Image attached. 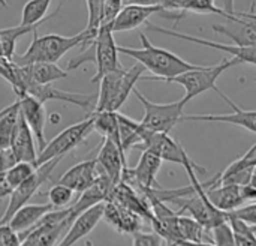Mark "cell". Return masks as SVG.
<instances>
[{
    "label": "cell",
    "instance_id": "6da1fadb",
    "mask_svg": "<svg viewBox=\"0 0 256 246\" xmlns=\"http://www.w3.org/2000/svg\"><path fill=\"white\" fill-rule=\"evenodd\" d=\"M140 39L142 44L141 48H130V47L118 45V53L135 59L140 65L146 68V71H150L154 75V77H142L144 81H165L166 83L184 72H189L201 66V65H194L190 62H186L184 59L174 54L170 50L153 45L144 33L140 35Z\"/></svg>",
    "mask_w": 256,
    "mask_h": 246
},
{
    "label": "cell",
    "instance_id": "7a4b0ae2",
    "mask_svg": "<svg viewBox=\"0 0 256 246\" xmlns=\"http://www.w3.org/2000/svg\"><path fill=\"white\" fill-rule=\"evenodd\" d=\"M94 38L96 36L88 33L86 29L72 36H63L56 33L38 36V33L34 32L28 48L22 54H15L12 62L18 66H27L33 63H56L72 48L78 45L87 47Z\"/></svg>",
    "mask_w": 256,
    "mask_h": 246
},
{
    "label": "cell",
    "instance_id": "3957f363",
    "mask_svg": "<svg viewBox=\"0 0 256 246\" xmlns=\"http://www.w3.org/2000/svg\"><path fill=\"white\" fill-rule=\"evenodd\" d=\"M87 62L96 65V74L93 75L92 83H99L106 74L123 68L118 60V45L116 44L111 24L100 26L96 38L86 47V50L69 60L68 69H76Z\"/></svg>",
    "mask_w": 256,
    "mask_h": 246
},
{
    "label": "cell",
    "instance_id": "277c9868",
    "mask_svg": "<svg viewBox=\"0 0 256 246\" xmlns=\"http://www.w3.org/2000/svg\"><path fill=\"white\" fill-rule=\"evenodd\" d=\"M146 68L140 63L130 66L129 69H118L106 74L99 83V95L96 107L92 113L112 111L117 113L122 105L128 101L129 95L134 93V89L140 80H142Z\"/></svg>",
    "mask_w": 256,
    "mask_h": 246
},
{
    "label": "cell",
    "instance_id": "5b68a950",
    "mask_svg": "<svg viewBox=\"0 0 256 246\" xmlns=\"http://www.w3.org/2000/svg\"><path fill=\"white\" fill-rule=\"evenodd\" d=\"M136 149H140L142 152H152L156 156H159L162 161H168V162L183 165L184 170L188 171L189 177L196 176V173H201V174L207 173V170L204 167L195 164L190 159V156L188 155L184 147L178 141H176L172 137H170V134L152 132L142 126L141 143Z\"/></svg>",
    "mask_w": 256,
    "mask_h": 246
},
{
    "label": "cell",
    "instance_id": "8992f818",
    "mask_svg": "<svg viewBox=\"0 0 256 246\" xmlns=\"http://www.w3.org/2000/svg\"><path fill=\"white\" fill-rule=\"evenodd\" d=\"M236 65H240V62L237 59H224L218 65H213V66L201 65L200 68L184 72L166 83H176V84H180L182 87H184V96H183L182 102L186 105L189 101L202 95L207 90H214L216 93H219L220 90L218 89L216 81L226 69H230Z\"/></svg>",
    "mask_w": 256,
    "mask_h": 246
},
{
    "label": "cell",
    "instance_id": "52a82bcc",
    "mask_svg": "<svg viewBox=\"0 0 256 246\" xmlns=\"http://www.w3.org/2000/svg\"><path fill=\"white\" fill-rule=\"evenodd\" d=\"M190 185L195 188V194H192L189 197L174 198L170 201L180 207V210L177 213L182 215L183 212H189L190 218L198 221L207 231H212L216 227L228 222V213L219 210L218 207H214L210 203V200L207 198L206 189L202 188V185L196 179V176L190 177Z\"/></svg>",
    "mask_w": 256,
    "mask_h": 246
},
{
    "label": "cell",
    "instance_id": "ba28073f",
    "mask_svg": "<svg viewBox=\"0 0 256 246\" xmlns=\"http://www.w3.org/2000/svg\"><path fill=\"white\" fill-rule=\"evenodd\" d=\"M72 222L70 206L66 209H56L46 213L32 230L20 236L21 246H57Z\"/></svg>",
    "mask_w": 256,
    "mask_h": 246
},
{
    "label": "cell",
    "instance_id": "9c48e42d",
    "mask_svg": "<svg viewBox=\"0 0 256 246\" xmlns=\"http://www.w3.org/2000/svg\"><path fill=\"white\" fill-rule=\"evenodd\" d=\"M92 131H94V119L93 116L88 114L87 119L68 126L60 134H57L51 141H48L46 147L38 155V161L34 167L36 168L42 167L44 164H48L58 158L63 159L64 155H68L69 152L76 149L81 143H84Z\"/></svg>",
    "mask_w": 256,
    "mask_h": 246
},
{
    "label": "cell",
    "instance_id": "30bf717a",
    "mask_svg": "<svg viewBox=\"0 0 256 246\" xmlns=\"http://www.w3.org/2000/svg\"><path fill=\"white\" fill-rule=\"evenodd\" d=\"M134 95L144 108V117L141 120V125L152 132L170 134L184 116V104L182 102V99L170 104H156L148 101L136 87L134 89Z\"/></svg>",
    "mask_w": 256,
    "mask_h": 246
},
{
    "label": "cell",
    "instance_id": "8fae6325",
    "mask_svg": "<svg viewBox=\"0 0 256 246\" xmlns=\"http://www.w3.org/2000/svg\"><path fill=\"white\" fill-rule=\"evenodd\" d=\"M62 161V158L54 159L48 164H44L42 167H38L34 174L26 180L22 185H20L18 188H15L12 191V194L9 195V204L4 210V213L0 218V225H6L9 224L10 218L26 204H28L30 198L34 197V194L39 191V188L50 179L51 173L54 171V168L58 165V162Z\"/></svg>",
    "mask_w": 256,
    "mask_h": 246
},
{
    "label": "cell",
    "instance_id": "7c38bea8",
    "mask_svg": "<svg viewBox=\"0 0 256 246\" xmlns=\"http://www.w3.org/2000/svg\"><path fill=\"white\" fill-rule=\"evenodd\" d=\"M156 14H162L164 17L166 18H174L176 23H178L184 14H180V12H174V11H170L166 8H162V6H140V5H126L120 14L117 15V18L114 20L112 23V32L117 33V32H129V30H134V29H138L140 26L142 24H147L150 17L156 15Z\"/></svg>",
    "mask_w": 256,
    "mask_h": 246
},
{
    "label": "cell",
    "instance_id": "4fadbf2b",
    "mask_svg": "<svg viewBox=\"0 0 256 246\" xmlns=\"http://www.w3.org/2000/svg\"><path fill=\"white\" fill-rule=\"evenodd\" d=\"M162 162L164 161L159 156H156L154 153L142 152L136 167L132 170H129V168L124 170L122 182L130 185L138 192H142L147 189H158L160 186H159L156 177L160 171Z\"/></svg>",
    "mask_w": 256,
    "mask_h": 246
},
{
    "label": "cell",
    "instance_id": "5bb4252c",
    "mask_svg": "<svg viewBox=\"0 0 256 246\" xmlns=\"http://www.w3.org/2000/svg\"><path fill=\"white\" fill-rule=\"evenodd\" d=\"M24 95H28V96L38 99L40 104H45L48 101H60V102L76 105V107H80V108H82L86 111H90L92 108L94 110L96 101H98V96H94V95L70 93V92H64V90L56 89L52 84H45V86H40V84H26L24 86Z\"/></svg>",
    "mask_w": 256,
    "mask_h": 246
},
{
    "label": "cell",
    "instance_id": "9a60e30c",
    "mask_svg": "<svg viewBox=\"0 0 256 246\" xmlns=\"http://www.w3.org/2000/svg\"><path fill=\"white\" fill-rule=\"evenodd\" d=\"M147 29L152 30V32H158V33L166 35V36H172V38L182 39V41H189V42H194V44H198V45H206V47L224 51V53L232 56V59H237L240 63H249V65L256 66V47H237V45L219 44V42L202 39V38H198V36H192V35H186V33H178L176 30H171V29H166V27H160V26H156L153 23H147Z\"/></svg>",
    "mask_w": 256,
    "mask_h": 246
},
{
    "label": "cell",
    "instance_id": "2e32d148",
    "mask_svg": "<svg viewBox=\"0 0 256 246\" xmlns=\"http://www.w3.org/2000/svg\"><path fill=\"white\" fill-rule=\"evenodd\" d=\"M231 108L232 113L228 114H184L182 122H210V123H226L244 128L250 132L256 134V111L254 110H242L237 107L224 92L218 93Z\"/></svg>",
    "mask_w": 256,
    "mask_h": 246
},
{
    "label": "cell",
    "instance_id": "e0dca14e",
    "mask_svg": "<svg viewBox=\"0 0 256 246\" xmlns=\"http://www.w3.org/2000/svg\"><path fill=\"white\" fill-rule=\"evenodd\" d=\"M225 24H213L216 33L225 35L237 47H256V18L246 12H236V17Z\"/></svg>",
    "mask_w": 256,
    "mask_h": 246
},
{
    "label": "cell",
    "instance_id": "ac0fdd59",
    "mask_svg": "<svg viewBox=\"0 0 256 246\" xmlns=\"http://www.w3.org/2000/svg\"><path fill=\"white\" fill-rule=\"evenodd\" d=\"M96 161H98L100 173L104 176H106L112 182L114 186L122 182L123 173L128 168L126 155L114 141L104 138V143L100 146V150H99Z\"/></svg>",
    "mask_w": 256,
    "mask_h": 246
},
{
    "label": "cell",
    "instance_id": "d6986e66",
    "mask_svg": "<svg viewBox=\"0 0 256 246\" xmlns=\"http://www.w3.org/2000/svg\"><path fill=\"white\" fill-rule=\"evenodd\" d=\"M20 102V113L22 114L24 120L27 122L28 128L32 129L34 140L38 143L39 153L46 147L48 141L45 138V120H46V113L44 108V104H40L38 99L24 95L22 98H16Z\"/></svg>",
    "mask_w": 256,
    "mask_h": 246
},
{
    "label": "cell",
    "instance_id": "ffe728a7",
    "mask_svg": "<svg viewBox=\"0 0 256 246\" xmlns=\"http://www.w3.org/2000/svg\"><path fill=\"white\" fill-rule=\"evenodd\" d=\"M99 176H100V170H99L98 161L88 159V161H82V162L70 167L58 179L57 183L70 188L74 192L82 194L98 180Z\"/></svg>",
    "mask_w": 256,
    "mask_h": 246
},
{
    "label": "cell",
    "instance_id": "44dd1931",
    "mask_svg": "<svg viewBox=\"0 0 256 246\" xmlns=\"http://www.w3.org/2000/svg\"><path fill=\"white\" fill-rule=\"evenodd\" d=\"M105 222L120 234H135L142 228V218L112 201H105L104 218Z\"/></svg>",
    "mask_w": 256,
    "mask_h": 246
},
{
    "label": "cell",
    "instance_id": "7402d4cb",
    "mask_svg": "<svg viewBox=\"0 0 256 246\" xmlns=\"http://www.w3.org/2000/svg\"><path fill=\"white\" fill-rule=\"evenodd\" d=\"M104 206H105V203H100V204L93 206L92 209L86 210L84 213H81L72 222V225L69 227V230L66 231V234L57 243V246H74L76 242H80L81 239L88 236L96 228V225L100 222V219L104 218Z\"/></svg>",
    "mask_w": 256,
    "mask_h": 246
},
{
    "label": "cell",
    "instance_id": "603a6c76",
    "mask_svg": "<svg viewBox=\"0 0 256 246\" xmlns=\"http://www.w3.org/2000/svg\"><path fill=\"white\" fill-rule=\"evenodd\" d=\"M10 149L18 162H30L33 165L36 164L39 153H36L34 150V135L21 113H20L18 123L12 137Z\"/></svg>",
    "mask_w": 256,
    "mask_h": 246
},
{
    "label": "cell",
    "instance_id": "cb8c5ba5",
    "mask_svg": "<svg viewBox=\"0 0 256 246\" xmlns=\"http://www.w3.org/2000/svg\"><path fill=\"white\" fill-rule=\"evenodd\" d=\"M206 194L210 203L225 213H231L243 207V204L246 203L242 186L236 185H220L216 188H210L206 191Z\"/></svg>",
    "mask_w": 256,
    "mask_h": 246
},
{
    "label": "cell",
    "instance_id": "d4e9b609",
    "mask_svg": "<svg viewBox=\"0 0 256 246\" xmlns=\"http://www.w3.org/2000/svg\"><path fill=\"white\" fill-rule=\"evenodd\" d=\"M56 210L50 203L46 204H26L9 221V227L20 236L32 230L46 213Z\"/></svg>",
    "mask_w": 256,
    "mask_h": 246
},
{
    "label": "cell",
    "instance_id": "484cf974",
    "mask_svg": "<svg viewBox=\"0 0 256 246\" xmlns=\"http://www.w3.org/2000/svg\"><path fill=\"white\" fill-rule=\"evenodd\" d=\"M170 9L174 12L184 14L194 12V14H214L225 20H231L236 15L226 14L224 9L218 8L214 0H170Z\"/></svg>",
    "mask_w": 256,
    "mask_h": 246
},
{
    "label": "cell",
    "instance_id": "4316f807",
    "mask_svg": "<svg viewBox=\"0 0 256 246\" xmlns=\"http://www.w3.org/2000/svg\"><path fill=\"white\" fill-rule=\"evenodd\" d=\"M20 117V102L18 99L0 111V149L10 147L12 137Z\"/></svg>",
    "mask_w": 256,
    "mask_h": 246
},
{
    "label": "cell",
    "instance_id": "83f0119b",
    "mask_svg": "<svg viewBox=\"0 0 256 246\" xmlns=\"http://www.w3.org/2000/svg\"><path fill=\"white\" fill-rule=\"evenodd\" d=\"M39 26H15L8 29H0V42H2V51L3 57L8 60H12L15 57V47L16 41L24 36L26 33H34Z\"/></svg>",
    "mask_w": 256,
    "mask_h": 246
},
{
    "label": "cell",
    "instance_id": "f1b7e54d",
    "mask_svg": "<svg viewBox=\"0 0 256 246\" xmlns=\"http://www.w3.org/2000/svg\"><path fill=\"white\" fill-rule=\"evenodd\" d=\"M52 0H28L21 14V26H40L45 20Z\"/></svg>",
    "mask_w": 256,
    "mask_h": 246
},
{
    "label": "cell",
    "instance_id": "f546056e",
    "mask_svg": "<svg viewBox=\"0 0 256 246\" xmlns=\"http://www.w3.org/2000/svg\"><path fill=\"white\" fill-rule=\"evenodd\" d=\"M177 228H178L180 242H196V243L204 242L207 230L198 221H195L194 218L178 215V218H177Z\"/></svg>",
    "mask_w": 256,
    "mask_h": 246
},
{
    "label": "cell",
    "instance_id": "4dcf8cb0",
    "mask_svg": "<svg viewBox=\"0 0 256 246\" xmlns=\"http://www.w3.org/2000/svg\"><path fill=\"white\" fill-rule=\"evenodd\" d=\"M228 222L236 234L237 246H256V230L249 227L246 222L237 219L231 213H228Z\"/></svg>",
    "mask_w": 256,
    "mask_h": 246
},
{
    "label": "cell",
    "instance_id": "1f68e13d",
    "mask_svg": "<svg viewBox=\"0 0 256 246\" xmlns=\"http://www.w3.org/2000/svg\"><path fill=\"white\" fill-rule=\"evenodd\" d=\"M36 171V167L30 162H16L9 171L4 173V177H6V182L8 185L15 189L18 188L20 185H22L26 180H28Z\"/></svg>",
    "mask_w": 256,
    "mask_h": 246
},
{
    "label": "cell",
    "instance_id": "d6a6232c",
    "mask_svg": "<svg viewBox=\"0 0 256 246\" xmlns=\"http://www.w3.org/2000/svg\"><path fill=\"white\" fill-rule=\"evenodd\" d=\"M74 191L64 185L56 183L48 189V203L54 209H66L69 204H72L74 200Z\"/></svg>",
    "mask_w": 256,
    "mask_h": 246
},
{
    "label": "cell",
    "instance_id": "836d02e7",
    "mask_svg": "<svg viewBox=\"0 0 256 246\" xmlns=\"http://www.w3.org/2000/svg\"><path fill=\"white\" fill-rule=\"evenodd\" d=\"M129 5L128 0H104V6H102V24L100 26H106L114 23V20L117 18V15L120 14V11Z\"/></svg>",
    "mask_w": 256,
    "mask_h": 246
},
{
    "label": "cell",
    "instance_id": "e575fe53",
    "mask_svg": "<svg viewBox=\"0 0 256 246\" xmlns=\"http://www.w3.org/2000/svg\"><path fill=\"white\" fill-rule=\"evenodd\" d=\"M212 233H213V243L216 246H237L236 234L230 222L216 227L214 230H212Z\"/></svg>",
    "mask_w": 256,
    "mask_h": 246
},
{
    "label": "cell",
    "instance_id": "d590c367",
    "mask_svg": "<svg viewBox=\"0 0 256 246\" xmlns=\"http://www.w3.org/2000/svg\"><path fill=\"white\" fill-rule=\"evenodd\" d=\"M256 167V143L238 159H236L234 162H231L224 171L226 173H232V171H240V170H248V168H254Z\"/></svg>",
    "mask_w": 256,
    "mask_h": 246
},
{
    "label": "cell",
    "instance_id": "8d00e7d4",
    "mask_svg": "<svg viewBox=\"0 0 256 246\" xmlns=\"http://www.w3.org/2000/svg\"><path fill=\"white\" fill-rule=\"evenodd\" d=\"M165 240L154 231L142 233L138 231L132 236V246H165Z\"/></svg>",
    "mask_w": 256,
    "mask_h": 246
},
{
    "label": "cell",
    "instance_id": "74e56055",
    "mask_svg": "<svg viewBox=\"0 0 256 246\" xmlns=\"http://www.w3.org/2000/svg\"><path fill=\"white\" fill-rule=\"evenodd\" d=\"M232 216H236L237 219L246 222L249 227L255 228L256 230V203H250L248 206H243L234 212H231Z\"/></svg>",
    "mask_w": 256,
    "mask_h": 246
},
{
    "label": "cell",
    "instance_id": "f35d334b",
    "mask_svg": "<svg viewBox=\"0 0 256 246\" xmlns=\"http://www.w3.org/2000/svg\"><path fill=\"white\" fill-rule=\"evenodd\" d=\"M0 246H21L20 234L14 231L9 224L0 225Z\"/></svg>",
    "mask_w": 256,
    "mask_h": 246
},
{
    "label": "cell",
    "instance_id": "ab89813d",
    "mask_svg": "<svg viewBox=\"0 0 256 246\" xmlns=\"http://www.w3.org/2000/svg\"><path fill=\"white\" fill-rule=\"evenodd\" d=\"M16 162L18 161H16V158H15L10 147L0 149V174H4L6 171H9Z\"/></svg>",
    "mask_w": 256,
    "mask_h": 246
},
{
    "label": "cell",
    "instance_id": "60d3db41",
    "mask_svg": "<svg viewBox=\"0 0 256 246\" xmlns=\"http://www.w3.org/2000/svg\"><path fill=\"white\" fill-rule=\"evenodd\" d=\"M128 3L140 5V6H162V8L170 9V0H128Z\"/></svg>",
    "mask_w": 256,
    "mask_h": 246
},
{
    "label": "cell",
    "instance_id": "b9f144b4",
    "mask_svg": "<svg viewBox=\"0 0 256 246\" xmlns=\"http://www.w3.org/2000/svg\"><path fill=\"white\" fill-rule=\"evenodd\" d=\"M12 191L14 189L8 185L4 174H0V200H3L4 197H9L12 194Z\"/></svg>",
    "mask_w": 256,
    "mask_h": 246
},
{
    "label": "cell",
    "instance_id": "7bdbcfd3",
    "mask_svg": "<svg viewBox=\"0 0 256 246\" xmlns=\"http://www.w3.org/2000/svg\"><path fill=\"white\" fill-rule=\"evenodd\" d=\"M222 9L230 14V15H236V9H234V0H222Z\"/></svg>",
    "mask_w": 256,
    "mask_h": 246
},
{
    "label": "cell",
    "instance_id": "ee69618b",
    "mask_svg": "<svg viewBox=\"0 0 256 246\" xmlns=\"http://www.w3.org/2000/svg\"><path fill=\"white\" fill-rule=\"evenodd\" d=\"M177 246H216L214 243H206V242H200V243H196V242H180V243H177Z\"/></svg>",
    "mask_w": 256,
    "mask_h": 246
},
{
    "label": "cell",
    "instance_id": "f6af8a7d",
    "mask_svg": "<svg viewBox=\"0 0 256 246\" xmlns=\"http://www.w3.org/2000/svg\"><path fill=\"white\" fill-rule=\"evenodd\" d=\"M60 120H62V117H60V114H58V113H52V114L50 116V122H51V125H57Z\"/></svg>",
    "mask_w": 256,
    "mask_h": 246
},
{
    "label": "cell",
    "instance_id": "bcb514c9",
    "mask_svg": "<svg viewBox=\"0 0 256 246\" xmlns=\"http://www.w3.org/2000/svg\"><path fill=\"white\" fill-rule=\"evenodd\" d=\"M249 185H250L252 188H255L256 189V167H254V171H252V179H250Z\"/></svg>",
    "mask_w": 256,
    "mask_h": 246
},
{
    "label": "cell",
    "instance_id": "7dc6e473",
    "mask_svg": "<svg viewBox=\"0 0 256 246\" xmlns=\"http://www.w3.org/2000/svg\"><path fill=\"white\" fill-rule=\"evenodd\" d=\"M249 17H252V18H256V5H255V2L252 3V6H250V11H248L246 12Z\"/></svg>",
    "mask_w": 256,
    "mask_h": 246
},
{
    "label": "cell",
    "instance_id": "c3c4849f",
    "mask_svg": "<svg viewBox=\"0 0 256 246\" xmlns=\"http://www.w3.org/2000/svg\"><path fill=\"white\" fill-rule=\"evenodd\" d=\"M0 5H2L3 8H6V6H8V3H6V0H0Z\"/></svg>",
    "mask_w": 256,
    "mask_h": 246
},
{
    "label": "cell",
    "instance_id": "681fc988",
    "mask_svg": "<svg viewBox=\"0 0 256 246\" xmlns=\"http://www.w3.org/2000/svg\"><path fill=\"white\" fill-rule=\"evenodd\" d=\"M0 59H4L3 57V51H2V42H0Z\"/></svg>",
    "mask_w": 256,
    "mask_h": 246
},
{
    "label": "cell",
    "instance_id": "f907efd6",
    "mask_svg": "<svg viewBox=\"0 0 256 246\" xmlns=\"http://www.w3.org/2000/svg\"><path fill=\"white\" fill-rule=\"evenodd\" d=\"M86 246H94V245H93V243H92V242L88 240V242H86Z\"/></svg>",
    "mask_w": 256,
    "mask_h": 246
},
{
    "label": "cell",
    "instance_id": "816d5d0a",
    "mask_svg": "<svg viewBox=\"0 0 256 246\" xmlns=\"http://www.w3.org/2000/svg\"><path fill=\"white\" fill-rule=\"evenodd\" d=\"M63 2H64V0H58V6H62V5H63Z\"/></svg>",
    "mask_w": 256,
    "mask_h": 246
},
{
    "label": "cell",
    "instance_id": "f5cc1de1",
    "mask_svg": "<svg viewBox=\"0 0 256 246\" xmlns=\"http://www.w3.org/2000/svg\"><path fill=\"white\" fill-rule=\"evenodd\" d=\"M0 74H2V66H0Z\"/></svg>",
    "mask_w": 256,
    "mask_h": 246
}]
</instances>
